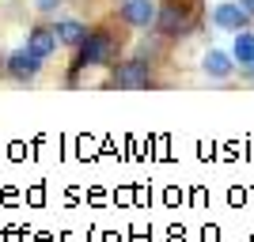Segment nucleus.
<instances>
[{
  "label": "nucleus",
  "instance_id": "3",
  "mask_svg": "<svg viewBox=\"0 0 254 242\" xmlns=\"http://www.w3.org/2000/svg\"><path fill=\"white\" fill-rule=\"evenodd\" d=\"M4 68H8V76L15 80V84H34V80H38V72H42V57H38V53H31L27 46H23V49L8 53Z\"/></svg>",
  "mask_w": 254,
  "mask_h": 242
},
{
  "label": "nucleus",
  "instance_id": "4",
  "mask_svg": "<svg viewBox=\"0 0 254 242\" xmlns=\"http://www.w3.org/2000/svg\"><path fill=\"white\" fill-rule=\"evenodd\" d=\"M156 31L163 38H179L182 31H190V4H159Z\"/></svg>",
  "mask_w": 254,
  "mask_h": 242
},
{
  "label": "nucleus",
  "instance_id": "2",
  "mask_svg": "<svg viewBox=\"0 0 254 242\" xmlns=\"http://www.w3.org/2000/svg\"><path fill=\"white\" fill-rule=\"evenodd\" d=\"M110 53H114V42H110L103 31H91L84 42L76 46V61H72V68H99V64L110 61Z\"/></svg>",
  "mask_w": 254,
  "mask_h": 242
},
{
  "label": "nucleus",
  "instance_id": "8",
  "mask_svg": "<svg viewBox=\"0 0 254 242\" xmlns=\"http://www.w3.org/2000/svg\"><path fill=\"white\" fill-rule=\"evenodd\" d=\"M201 68H205V76H209V80H228V76H232V57H228V53H220V49H209L201 57Z\"/></svg>",
  "mask_w": 254,
  "mask_h": 242
},
{
  "label": "nucleus",
  "instance_id": "9",
  "mask_svg": "<svg viewBox=\"0 0 254 242\" xmlns=\"http://www.w3.org/2000/svg\"><path fill=\"white\" fill-rule=\"evenodd\" d=\"M53 31H57V38H61L64 46H80L87 34H91L80 19H57V23H53Z\"/></svg>",
  "mask_w": 254,
  "mask_h": 242
},
{
  "label": "nucleus",
  "instance_id": "10",
  "mask_svg": "<svg viewBox=\"0 0 254 242\" xmlns=\"http://www.w3.org/2000/svg\"><path fill=\"white\" fill-rule=\"evenodd\" d=\"M235 61L239 68H254V34L251 31H235Z\"/></svg>",
  "mask_w": 254,
  "mask_h": 242
},
{
  "label": "nucleus",
  "instance_id": "6",
  "mask_svg": "<svg viewBox=\"0 0 254 242\" xmlns=\"http://www.w3.org/2000/svg\"><path fill=\"white\" fill-rule=\"evenodd\" d=\"M251 11H247V4L239 0V4H216L212 8V27H220V31H247L251 27Z\"/></svg>",
  "mask_w": 254,
  "mask_h": 242
},
{
  "label": "nucleus",
  "instance_id": "7",
  "mask_svg": "<svg viewBox=\"0 0 254 242\" xmlns=\"http://www.w3.org/2000/svg\"><path fill=\"white\" fill-rule=\"evenodd\" d=\"M57 42H61V38H57V31H53V27H34V31H27V49L38 53L42 61H46V57H53Z\"/></svg>",
  "mask_w": 254,
  "mask_h": 242
},
{
  "label": "nucleus",
  "instance_id": "12",
  "mask_svg": "<svg viewBox=\"0 0 254 242\" xmlns=\"http://www.w3.org/2000/svg\"><path fill=\"white\" fill-rule=\"evenodd\" d=\"M243 4H247V11H251V15H254V0H243Z\"/></svg>",
  "mask_w": 254,
  "mask_h": 242
},
{
  "label": "nucleus",
  "instance_id": "1",
  "mask_svg": "<svg viewBox=\"0 0 254 242\" xmlns=\"http://www.w3.org/2000/svg\"><path fill=\"white\" fill-rule=\"evenodd\" d=\"M110 84H114L118 91H144V87H152V64H148V61H140V57H133V61H122V64H114Z\"/></svg>",
  "mask_w": 254,
  "mask_h": 242
},
{
  "label": "nucleus",
  "instance_id": "11",
  "mask_svg": "<svg viewBox=\"0 0 254 242\" xmlns=\"http://www.w3.org/2000/svg\"><path fill=\"white\" fill-rule=\"evenodd\" d=\"M34 8H38V11H57V8H61V0H34Z\"/></svg>",
  "mask_w": 254,
  "mask_h": 242
},
{
  "label": "nucleus",
  "instance_id": "5",
  "mask_svg": "<svg viewBox=\"0 0 254 242\" xmlns=\"http://www.w3.org/2000/svg\"><path fill=\"white\" fill-rule=\"evenodd\" d=\"M156 15H159L156 0H122V8H118V19L126 27H140V31L156 27Z\"/></svg>",
  "mask_w": 254,
  "mask_h": 242
}]
</instances>
